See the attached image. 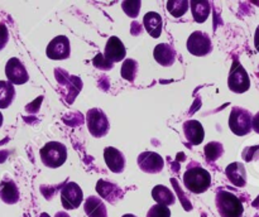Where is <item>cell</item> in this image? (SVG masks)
Returning a JSON list of instances; mask_svg holds the SVG:
<instances>
[{
	"label": "cell",
	"instance_id": "6da1fadb",
	"mask_svg": "<svg viewBox=\"0 0 259 217\" xmlns=\"http://www.w3.org/2000/svg\"><path fill=\"white\" fill-rule=\"evenodd\" d=\"M184 184L192 193H204L211 184V176L202 167L192 164L187 167V171L185 172Z\"/></svg>",
	"mask_w": 259,
	"mask_h": 217
},
{
	"label": "cell",
	"instance_id": "7a4b0ae2",
	"mask_svg": "<svg viewBox=\"0 0 259 217\" xmlns=\"http://www.w3.org/2000/svg\"><path fill=\"white\" fill-rule=\"evenodd\" d=\"M215 203H217L218 212L222 217H243L244 207H243L242 201L230 192L220 189L217 193Z\"/></svg>",
	"mask_w": 259,
	"mask_h": 217
},
{
	"label": "cell",
	"instance_id": "3957f363",
	"mask_svg": "<svg viewBox=\"0 0 259 217\" xmlns=\"http://www.w3.org/2000/svg\"><path fill=\"white\" fill-rule=\"evenodd\" d=\"M42 163L50 168H58L67 159V148L60 141H50L39 150Z\"/></svg>",
	"mask_w": 259,
	"mask_h": 217
},
{
	"label": "cell",
	"instance_id": "277c9868",
	"mask_svg": "<svg viewBox=\"0 0 259 217\" xmlns=\"http://www.w3.org/2000/svg\"><path fill=\"white\" fill-rule=\"evenodd\" d=\"M253 116L247 108L235 106L232 108L229 115V128L235 135L244 136L252 131Z\"/></svg>",
	"mask_w": 259,
	"mask_h": 217
},
{
	"label": "cell",
	"instance_id": "5b68a950",
	"mask_svg": "<svg viewBox=\"0 0 259 217\" xmlns=\"http://www.w3.org/2000/svg\"><path fill=\"white\" fill-rule=\"evenodd\" d=\"M228 86L235 93L247 92L250 87V78L245 68L240 65L238 60H234L232 68H230L229 77H228Z\"/></svg>",
	"mask_w": 259,
	"mask_h": 217
},
{
	"label": "cell",
	"instance_id": "8992f818",
	"mask_svg": "<svg viewBox=\"0 0 259 217\" xmlns=\"http://www.w3.org/2000/svg\"><path fill=\"white\" fill-rule=\"evenodd\" d=\"M86 121H88L89 131L95 138H103L110 129L108 116L100 108H90L86 114Z\"/></svg>",
	"mask_w": 259,
	"mask_h": 217
},
{
	"label": "cell",
	"instance_id": "52a82bcc",
	"mask_svg": "<svg viewBox=\"0 0 259 217\" xmlns=\"http://www.w3.org/2000/svg\"><path fill=\"white\" fill-rule=\"evenodd\" d=\"M187 50L197 57H204L212 50V43L209 34L201 30L191 33L187 39Z\"/></svg>",
	"mask_w": 259,
	"mask_h": 217
},
{
	"label": "cell",
	"instance_id": "ba28073f",
	"mask_svg": "<svg viewBox=\"0 0 259 217\" xmlns=\"http://www.w3.org/2000/svg\"><path fill=\"white\" fill-rule=\"evenodd\" d=\"M46 55L48 58L55 61L66 60L71 55V44L70 39L66 35H57L53 38L47 45Z\"/></svg>",
	"mask_w": 259,
	"mask_h": 217
},
{
	"label": "cell",
	"instance_id": "9c48e42d",
	"mask_svg": "<svg viewBox=\"0 0 259 217\" xmlns=\"http://www.w3.org/2000/svg\"><path fill=\"white\" fill-rule=\"evenodd\" d=\"M83 199L82 189L80 188L77 183H70L66 184L62 189H61V202L65 209H75L81 204Z\"/></svg>",
	"mask_w": 259,
	"mask_h": 217
},
{
	"label": "cell",
	"instance_id": "30bf717a",
	"mask_svg": "<svg viewBox=\"0 0 259 217\" xmlns=\"http://www.w3.org/2000/svg\"><path fill=\"white\" fill-rule=\"evenodd\" d=\"M5 75H7L8 81L13 85H23L29 80L27 68L15 57L10 58L5 65Z\"/></svg>",
	"mask_w": 259,
	"mask_h": 217
},
{
	"label": "cell",
	"instance_id": "8fae6325",
	"mask_svg": "<svg viewBox=\"0 0 259 217\" xmlns=\"http://www.w3.org/2000/svg\"><path fill=\"white\" fill-rule=\"evenodd\" d=\"M138 166L146 173L156 174L163 169L164 160L158 153L154 151H144L139 154L138 156Z\"/></svg>",
	"mask_w": 259,
	"mask_h": 217
},
{
	"label": "cell",
	"instance_id": "7c38bea8",
	"mask_svg": "<svg viewBox=\"0 0 259 217\" xmlns=\"http://www.w3.org/2000/svg\"><path fill=\"white\" fill-rule=\"evenodd\" d=\"M126 49L124 47L123 42L119 39L118 37H110L106 42L105 45V52H104V57L108 62H110L111 65L116 62H120L121 60L125 58Z\"/></svg>",
	"mask_w": 259,
	"mask_h": 217
},
{
	"label": "cell",
	"instance_id": "4fadbf2b",
	"mask_svg": "<svg viewBox=\"0 0 259 217\" xmlns=\"http://www.w3.org/2000/svg\"><path fill=\"white\" fill-rule=\"evenodd\" d=\"M104 159H105L108 168L113 173H121L124 171L125 158H124V154L120 150H118V149L113 148V146L105 148V150H104Z\"/></svg>",
	"mask_w": 259,
	"mask_h": 217
},
{
	"label": "cell",
	"instance_id": "5bb4252c",
	"mask_svg": "<svg viewBox=\"0 0 259 217\" xmlns=\"http://www.w3.org/2000/svg\"><path fill=\"white\" fill-rule=\"evenodd\" d=\"M225 174L230 183L234 184L235 187L243 188L247 184V171H245L244 164L240 161H234V163L229 164L225 169Z\"/></svg>",
	"mask_w": 259,
	"mask_h": 217
},
{
	"label": "cell",
	"instance_id": "9a60e30c",
	"mask_svg": "<svg viewBox=\"0 0 259 217\" xmlns=\"http://www.w3.org/2000/svg\"><path fill=\"white\" fill-rule=\"evenodd\" d=\"M184 133L187 141L192 145H199L205 138V130L201 123L197 120H187L184 123Z\"/></svg>",
	"mask_w": 259,
	"mask_h": 217
},
{
	"label": "cell",
	"instance_id": "2e32d148",
	"mask_svg": "<svg viewBox=\"0 0 259 217\" xmlns=\"http://www.w3.org/2000/svg\"><path fill=\"white\" fill-rule=\"evenodd\" d=\"M153 57L163 67H169L176 61V50L172 45L167 44V43H161V44L156 45L153 50Z\"/></svg>",
	"mask_w": 259,
	"mask_h": 217
},
{
	"label": "cell",
	"instance_id": "e0dca14e",
	"mask_svg": "<svg viewBox=\"0 0 259 217\" xmlns=\"http://www.w3.org/2000/svg\"><path fill=\"white\" fill-rule=\"evenodd\" d=\"M162 17L156 12H149L144 15L143 25L152 38H158L162 33Z\"/></svg>",
	"mask_w": 259,
	"mask_h": 217
},
{
	"label": "cell",
	"instance_id": "ac0fdd59",
	"mask_svg": "<svg viewBox=\"0 0 259 217\" xmlns=\"http://www.w3.org/2000/svg\"><path fill=\"white\" fill-rule=\"evenodd\" d=\"M19 189L13 181H3L0 183V198L8 204H14L19 201Z\"/></svg>",
	"mask_w": 259,
	"mask_h": 217
},
{
	"label": "cell",
	"instance_id": "d6986e66",
	"mask_svg": "<svg viewBox=\"0 0 259 217\" xmlns=\"http://www.w3.org/2000/svg\"><path fill=\"white\" fill-rule=\"evenodd\" d=\"M191 13L194 20L196 23H204L209 18L210 12H211V4L207 0H201V2H191Z\"/></svg>",
	"mask_w": 259,
	"mask_h": 217
},
{
	"label": "cell",
	"instance_id": "ffe728a7",
	"mask_svg": "<svg viewBox=\"0 0 259 217\" xmlns=\"http://www.w3.org/2000/svg\"><path fill=\"white\" fill-rule=\"evenodd\" d=\"M152 197L157 202V204H162V206H169L176 201L171 189L167 188L166 186H162V184H158L152 189Z\"/></svg>",
	"mask_w": 259,
	"mask_h": 217
},
{
	"label": "cell",
	"instance_id": "44dd1931",
	"mask_svg": "<svg viewBox=\"0 0 259 217\" xmlns=\"http://www.w3.org/2000/svg\"><path fill=\"white\" fill-rule=\"evenodd\" d=\"M15 97V88L9 81H0V108H7L12 105Z\"/></svg>",
	"mask_w": 259,
	"mask_h": 217
},
{
	"label": "cell",
	"instance_id": "7402d4cb",
	"mask_svg": "<svg viewBox=\"0 0 259 217\" xmlns=\"http://www.w3.org/2000/svg\"><path fill=\"white\" fill-rule=\"evenodd\" d=\"M85 211L89 217H106L105 206L96 197H89L85 203Z\"/></svg>",
	"mask_w": 259,
	"mask_h": 217
},
{
	"label": "cell",
	"instance_id": "603a6c76",
	"mask_svg": "<svg viewBox=\"0 0 259 217\" xmlns=\"http://www.w3.org/2000/svg\"><path fill=\"white\" fill-rule=\"evenodd\" d=\"M189 5L190 2L187 0H169L167 2V9L175 18H180L189 10Z\"/></svg>",
	"mask_w": 259,
	"mask_h": 217
},
{
	"label": "cell",
	"instance_id": "cb8c5ba5",
	"mask_svg": "<svg viewBox=\"0 0 259 217\" xmlns=\"http://www.w3.org/2000/svg\"><path fill=\"white\" fill-rule=\"evenodd\" d=\"M204 150L207 160H217L224 153V146H223V144L217 143V141H211V143L205 145Z\"/></svg>",
	"mask_w": 259,
	"mask_h": 217
},
{
	"label": "cell",
	"instance_id": "d4e9b609",
	"mask_svg": "<svg viewBox=\"0 0 259 217\" xmlns=\"http://www.w3.org/2000/svg\"><path fill=\"white\" fill-rule=\"evenodd\" d=\"M137 71H138V63L134 60H125L121 66V76L125 78L126 81H134L137 76Z\"/></svg>",
	"mask_w": 259,
	"mask_h": 217
},
{
	"label": "cell",
	"instance_id": "484cf974",
	"mask_svg": "<svg viewBox=\"0 0 259 217\" xmlns=\"http://www.w3.org/2000/svg\"><path fill=\"white\" fill-rule=\"evenodd\" d=\"M147 217H171V211L167 206L162 204H154L147 213Z\"/></svg>",
	"mask_w": 259,
	"mask_h": 217
},
{
	"label": "cell",
	"instance_id": "4316f807",
	"mask_svg": "<svg viewBox=\"0 0 259 217\" xmlns=\"http://www.w3.org/2000/svg\"><path fill=\"white\" fill-rule=\"evenodd\" d=\"M94 65L98 68H101V70H111L113 68V65L110 62H108L101 53H98L96 57L94 58Z\"/></svg>",
	"mask_w": 259,
	"mask_h": 217
},
{
	"label": "cell",
	"instance_id": "83f0119b",
	"mask_svg": "<svg viewBox=\"0 0 259 217\" xmlns=\"http://www.w3.org/2000/svg\"><path fill=\"white\" fill-rule=\"evenodd\" d=\"M8 40H9V32L4 23H0V50L7 45Z\"/></svg>",
	"mask_w": 259,
	"mask_h": 217
},
{
	"label": "cell",
	"instance_id": "f1b7e54d",
	"mask_svg": "<svg viewBox=\"0 0 259 217\" xmlns=\"http://www.w3.org/2000/svg\"><path fill=\"white\" fill-rule=\"evenodd\" d=\"M252 126H253V130H254L257 134H259V111L254 116H253Z\"/></svg>",
	"mask_w": 259,
	"mask_h": 217
},
{
	"label": "cell",
	"instance_id": "f546056e",
	"mask_svg": "<svg viewBox=\"0 0 259 217\" xmlns=\"http://www.w3.org/2000/svg\"><path fill=\"white\" fill-rule=\"evenodd\" d=\"M254 47L259 52V25L257 27V29H255V33H254Z\"/></svg>",
	"mask_w": 259,
	"mask_h": 217
},
{
	"label": "cell",
	"instance_id": "4dcf8cb0",
	"mask_svg": "<svg viewBox=\"0 0 259 217\" xmlns=\"http://www.w3.org/2000/svg\"><path fill=\"white\" fill-rule=\"evenodd\" d=\"M57 217H68L66 213H57Z\"/></svg>",
	"mask_w": 259,
	"mask_h": 217
},
{
	"label": "cell",
	"instance_id": "1f68e13d",
	"mask_svg": "<svg viewBox=\"0 0 259 217\" xmlns=\"http://www.w3.org/2000/svg\"><path fill=\"white\" fill-rule=\"evenodd\" d=\"M123 217H137V216H134V214H131V213H126V214H124Z\"/></svg>",
	"mask_w": 259,
	"mask_h": 217
},
{
	"label": "cell",
	"instance_id": "d6a6232c",
	"mask_svg": "<svg viewBox=\"0 0 259 217\" xmlns=\"http://www.w3.org/2000/svg\"><path fill=\"white\" fill-rule=\"evenodd\" d=\"M3 125V114L0 113V126Z\"/></svg>",
	"mask_w": 259,
	"mask_h": 217
},
{
	"label": "cell",
	"instance_id": "836d02e7",
	"mask_svg": "<svg viewBox=\"0 0 259 217\" xmlns=\"http://www.w3.org/2000/svg\"><path fill=\"white\" fill-rule=\"evenodd\" d=\"M257 75H258V77H259V66H258V73H257Z\"/></svg>",
	"mask_w": 259,
	"mask_h": 217
}]
</instances>
